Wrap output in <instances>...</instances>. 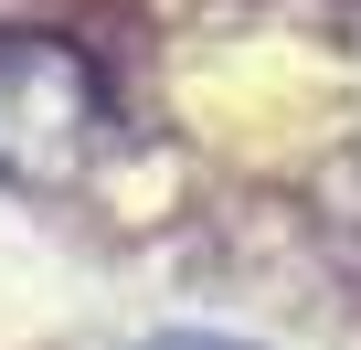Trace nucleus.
<instances>
[{"label":"nucleus","instance_id":"nucleus-1","mask_svg":"<svg viewBox=\"0 0 361 350\" xmlns=\"http://www.w3.org/2000/svg\"><path fill=\"white\" fill-rule=\"evenodd\" d=\"M138 350H245V339H213V329H170V339H138Z\"/></svg>","mask_w":361,"mask_h":350}]
</instances>
